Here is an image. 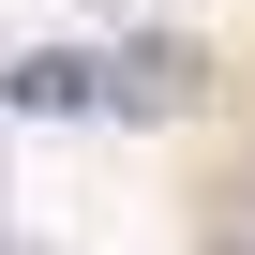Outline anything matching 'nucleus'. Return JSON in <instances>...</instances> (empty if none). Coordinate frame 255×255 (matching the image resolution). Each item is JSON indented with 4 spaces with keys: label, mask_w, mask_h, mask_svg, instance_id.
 <instances>
[{
    "label": "nucleus",
    "mask_w": 255,
    "mask_h": 255,
    "mask_svg": "<svg viewBox=\"0 0 255 255\" xmlns=\"http://www.w3.org/2000/svg\"><path fill=\"white\" fill-rule=\"evenodd\" d=\"M0 90H15L30 120H75V105H105V60H60V45H45V60H15Z\"/></svg>",
    "instance_id": "1"
}]
</instances>
